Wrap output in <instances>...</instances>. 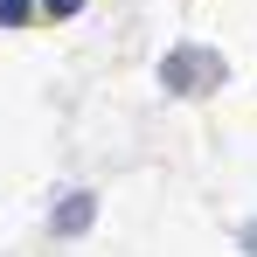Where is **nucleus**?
Returning <instances> with one entry per match:
<instances>
[{
  "mask_svg": "<svg viewBox=\"0 0 257 257\" xmlns=\"http://www.w3.org/2000/svg\"><path fill=\"white\" fill-rule=\"evenodd\" d=\"M160 84L167 90H215L222 84V56H209V49H174L167 63H160Z\"/></svg>",
  "mask_w": 257,
  "mask_h": 257,
  "instance_id": "f257e3e1",
  "label": "nucleus"
},
{
  "mask_svg": "<svg viewBox=\"0 0 257 257\" xmlns=\"http://www.w3.org/2000/svg\"><path fill=\"white\" fill-rule=\"evenodd\" d=\"M77 7H84V0H42V14H56V21H63V14H77Z\"/></svg>",
  "mask_w": 257,
  "mask_h": 257,
  "instance_id": "20e7f679",
  "label": "nucleus"
},
{
  "mask_svg": "<svg viewBox=\"0 0 257 257\" xmlns=\"http://www.w3.org/2000/svg\"><path fill=\"white\" fill-rule=\"evenodd\" d=\"M28 14H35V0H0V21H7V28H21Z\"/></svg>",
  "mask_w": 257,
  "mask_h": 257,
  "instance_id": "7ed1b4c3",
  "label": "nucleus"
},
{
  "mask_svg": "<svg viewBox=\"0 0 257 257\" xmlns=\"http://www.w3.org/2000/svg\"><path fill=\"white\" fill-rule=\"evenodd\" d=\"M90 222H97V195H63V209H56V236H84Z\"/></svg>",
  "mask_w": 257,
  "mask_h": 257,
  "instance_id": "f03ea898",
  "label": "nucleus"
}]
</instances>
